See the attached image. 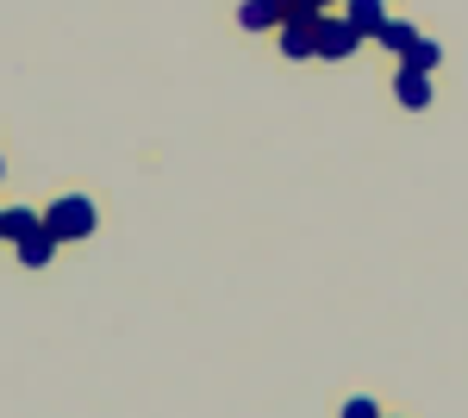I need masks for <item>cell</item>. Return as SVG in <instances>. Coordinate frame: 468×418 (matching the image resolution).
<instances>
[{"label":"cell","mask_w":468,"mask_h":418,"mask_svg":"<svg viewBox=\"0 0 468 418\" xmlns=\"http://www.w3.org/2000/svg\"><path fill=\"white\" fill-rule=\"evenodd\" d=\"M282 6H293V0H282Z\"/></svg>","instance_id":"13"},{"label":"cell","mask_w":468,"mask_h":418,"mask_svg":"<svg viewBox=\"0 0 468 418\" xmlns=\"http://www.w3.org/2000/svg\"><path fill=\"white\" fill-rule=\"evenodd\" d=\"M282 13H288L282 0H244V13H238V19H244L250 32H269V26H282Z\"/></svg>","instance_id":"4"},{"label":"cell","mask_w":468,"mask_h":418,"mask_svg":"<svg viewBox=\"0 0 468 418\" xmlns=\"http://www.w3.org/2000/svg\"><path fill=\"white\" fill-rule=\"evenodd\" d=\"M344 418H381V406H375V400H350V406H344Z\"/></svg>","instance_id":"11"},{"label":"cell","mask_w":468,"mask_h":418,"mask_svg":"<svg viewBox=\"0 0 468 418\" xmlns=\"http://www.w3.org/2000/svg\"><path fill=\"white\" fill-rule=\"evenodd\" d=\"M399 101H406V106H425V101H431V81H425V70H399Z\"/></svg>","instance_id":"8"},{"label":"cell","mask_w":468,"mask_h":418,"mask_svg":"<svg viewBox=\"0 0 468 418\" xmlns=\"http://www.w3.org/2000/svg\"><path fill=\"white\" fill-rule=\"evenodd\" d=\"M350 26H356L362 38H375L381 26H388V13H381V0H350V13H344Z\"/></svg>","instance_id":"5"},{"label":"cell","mask_w":468,"mask_h":418,"mask_svg":"<svg viewBox=\"0 0 468 418\" xmlns=\"http://www.w3.org/2000/svg\"><path fill=\"white\" fill-rule=\"evenodd\" d=\"M356 44H362V32L350 26V19H324V13H319V57L337 63V57H350Z\"/></svg>","instance_id":"3"},{"label":"cell","mask_w":468,"mask_h":418,"mask_svg":"<svg viewBox=\"0 0 468 418\" xmlns=\"http://www.w3.org/2000/svg\"><path fill=\"white\" fill-rule=\"evenodd\" d=\"M412 26H394V19H388V26H381V32H375V44H381V50H388V57H406V50H412Z\"/></svg>","instance_id":"7"},{"label":"cell","mask_w":468,"mask_h":418,"mask_svg":"<svg viewBox=\"0 0 468 418\" xmlns=\"http://www.w3.org/2000/svg\"><path fill=\"white\" fill-rule=\"evenodd\" d=\"M282 50L288 57H319V13H306V6L282 13Z\"/></svg>","instance_id":"2"},{"label":"cell","mask_w":468,"mask_h":418,"mask_svg":"<svg viewBox=\"0 0 468 418\" xmlns=\"http://www.w3.org/2000/svg\"><path fill=\"white\" fill-rule=\"evenodd\" d=\"M293 6H306V13H324V0H293ZM288 6V13H293Z\"/></svg>","instance_id":"12"},{"label":"cell","mask_w":468,"mask_h":418,"mask_svg":"<svg viewBox=\"0 0 468 418\" xmlns=\"http://www.w3.org/2000/svg\"><path fill=\"white\" fill-rule=\"evenodd\" d=\"M437 57H443V50H437L431 38H412V50H406V70H425V75H431V70H437Z\"/></svg>","instance_id":"10"},{"label":"cell","mask_w":468,"mask_h":418,"mask_svg":"<svg viewBox=\"0 0 468 418\" xmlns=\"http://www.w3.org/2000/svg\"><path fill=\"white\" fill-rule=\"evenodd\" d=\"M50 250H57V238L37 225L32 238H19V263H26V269H44V263H50Z\"/></svg>","instance_id":"6"},{"label":"cell","mask_w":468,"mask_h":418,"mask_svg":"<svg viewBox=\"0 0 468 418\" xmlns=\"http://www.w3.org/2000/svg\"><path fill=\"white\" fill-rule=\"evenodd\" d=\"M44 231H50L57 244H75V238L94 231V207H88L81 194H69V200H57V207L44 212Z\"/></svg>","instance_id":"1"},{"label":"cell","mask_w":468,"mask_h":418,"mask_svg":"<svg viewBox=\"0 0 468 418\" xmlns=\"http://www.w3.org/2000/svg\"><path fill=\"white\" fill-rule=\"evenodd\" d=\"M32 231H37V212H26V207H19V212H0V238H13V244H19V238H32Z\"/></svg>","instance_id":"9"}]
</instances>
